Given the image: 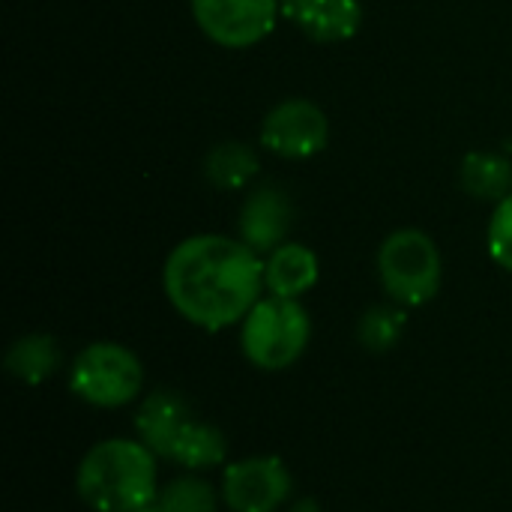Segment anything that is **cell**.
Wrapping results in <instances>:
<instances>
[{"mask_svg": "<svg viewBox=\"0 0 512 512\" xmlns=\"http://www.w3.org/2000/svg\"><path fill=\"white\" fill-rule=\"evenodd\" d=\"M294 225V204L288 198V192L276 183H264L258 186L240 210L237 228H240V240L261 252H273L285 243L288 231Z\"/></svg>", "mask_w": 512, "mask_h": 512, "instance_id": "9c48e42d", "label": "cell"}, {"mask_svg": "<svg viewBox=\"0 0 512 512\" xmlns=\"http://www.w3.org/2000/svg\"><path fill=\"white\" fill-rule=\"evenodd\" d=\"M228 456V438L222 435V429L210 426V423H201V420H189L183 426V432L177 435L168 459L189 468V471H207V468H216L222 465Z\"/></svg>", "mask_w": 512, "mask_h": 512, "instance_id": "5bb4252c", "label": "cell"}, {"mask_svg": "<svg viewBox=\"0 0 512 512\" xmlns=\"http://www.w3.org/2000/svg\"><path fill=\"white\" fill-rule=\"evenodd\" d=\"M69 390L93 408H123L144 390V366L135 351L117 342L87 345L69 369Z\"/></svg>", "mask_w": 512, "mask_h": 512, "instance_id": "5b68a950", "label": "cell"}, {"mask_svg": "<svg viewBox=\"0 0 512 512\" xmlns=\"http://www.w3.org/2000/svg\"><path fill=\"white\" fill-rule=\"evenodd\" d=\"M288 495L291 474L276 456H249L222 474V501L231 512H276Z\"/></svg>", "mask_w": 512, "mask_h": 512, "instance_id": "52a82bcc", "label": "cell"}, {"mask_svg": "<svg viewBox=\"0 0 512 512\" xmlns=\"http://www.w3.org/2000/svg\"><path fill=\"white\" fill-rule=\"evenodd\" d=\"M135 512H168L159 501H153V504H147V507H141V510H135Z\"/></svg>", "mask_w": 512, "mask_h": 512, "instance_id": "44dd1931", "label": "cell"}, {"mask_svg": "<svg viewBox=\"0 0 512 512\" xmlns=\"http://www.w3.org/2000/svg\"><path fill=\"white\" fill-rule=\"evenodd\" d=\"M405 306H372L360 324H357V339L366 351L372 354H387L399 345L402 333H405Z\"/></svg>", "mask_w": 512, "mask_h": 512, "instance_id": "e0dca14e", "label": "cell"}, {"mask_svg": "<svg viewBox=\"0 0 512 512\" xmlns=\"http://www.w3.org/2000/svg\"><path fill=\"white\" fill-rule=\"evenodd\" d=\"M258 174V153L243 141H225L213 147L204 159V177L210 186L234 192L243 189Z\"/></svg>", "mask_w": 512, "mask_h": 512, "instance_id": "9a60e30c", "label": "cell"}, {"mask_svg": "<svg viewBox=\"0 0 512 512\" xmlns=\"http://www.w3.org/2000/svg\"><path fill=\"white\" fill-rule=\"evenodd\" d=\"M282 12L279 0H192L198 27L225 48H249L261 42Z\"/></svg>", "mask_w": 512, "mask_h": 512, "instance_id": "8992f818", "label": "cell"}, {"mask_svg": "<svg viewBox=\"0 0 512 512\" xmlns=\"http://www.w3.org/2000/svg\"><path fill=\"white\" fill-rule=\"evenodd\" d=\"M282 15L315 42H342L360 30V0H279Z\"/></svg>", "mask_w": 512, "mask_h": 512, "instance_id": "30bf717a", "label": "cell"}, {"mask_svg": "<svg viewBox=\"0 0 512 512\" xmlns=\"http://www.w3.org/2000/svg\"><path fill=\"white\" fill-rule=\"evenodd\" d=\"M81 501L96 512H135L159 498L156 453L129 438L93 444L75 474Z\"/></svg>", "mask_w": 512, "mask_h": 512, "instance_id": "7a4b0ae2", "label": "cell"}, {"mask_svg": "<svg viewBox=\"0 0 512 512\" xmlns=\"http://www.w3.org/2000/svg\"><path fill=\"white\" fill-rule=\"evenodd\" d=\"M189 420H192V408L177 390H156L141 402L135 414V432L141 444H147L156 456L168 459L177 435Z\"/></svg>", "mask_w": 512, "mask_h": 512, "instance_id": "8fae6325", "label": "cell"}, {"mask_svg": "<svg viewBox=\"0 0 512 512\" xmlns=\"http://www.w3.org/2000/svg\"><path fill=\"white\" fill-rule=\"evenodd\" d=\"M462 186L480 201H504L512 192V165L498 153H468L462 162Z\"/></svg>", "mask_w": 512, "mask_h": 512, "instance_id": "2e32d148", "label": "cell"}, {"mask_svg": "<svg viewBox=\"0 0 512 512\" xmlns=\"http://www.w3.org/2000/svg\"><path fill=\"white\" fill-rule=\"evenodd\" d=\"M318 282V255L303 243H282L264 261V288L273 297L300 300Z\"/></svg>", "mask_w": 512, "mask_h": 512, "instance_id": "7c38bea8", "label": "cell"}, {"mask_svg": "<svg viewBox=\"0 0 512 512\" xmlns=\"http://www.w3.org/2000/svg\"><path fill=\"white\" fill-rule=\"evenodd\" d=\"M168 512H216V489L201 477H177L156 498Z\"/></svg>", "mask_w": 512, "mask_h": 512, "instance_id": "ac0fdd59", "label": "cell"}, {"mask_svg": "<svg viewBox=\"0 0 512 512\" xmlns=\"http://www.w3.org/2000/svg\"><path fill=\"white\" fill-rule=\"evenodd\" d=\"M162 285L189 324L216 333L243 321L261 300L264 261L243 240L195 234L168 255Z\"/></svg>", "mask_w": 512, "mask_h": 512, "instance_id": "6da1fadb", "label": "cell"}, {"mask_svg": "<svg viewBox=\"0 0 512 512\" xmlns=\"http://www.w3.org/2000/svg\"><path fill=\"white\" fill-rule=\"evenodd\" d=\"M489 252L495 264L512 273V192L504 201H498L495 216L489 222Z\"/></svg>", "mask_w": 512, "mask_h": 512, "instance_id": "d6986e66", "label": "cell"}, {"mask_svg": "<svg viewBox=\"0 0 512 512\" xmlns=\"http://www.w3.org/2000/svg\"><path fill=\"white\" fill-rule=\"evenodd\" d=\"M60 363H63L60 345L45 333H30V336L15 339L3 357L6 372L27 387L45 384L48 378H54Z\"/></svg>", "mask_w": 512, "mask_h": 512, "instance_id": "4fadbf2b", "label": "cell"}, {"mask_svg": "<svg viewBox=\"0 0 512 512\" xmlns=\"http://www.w3.org/2000/svg\"><path fill=\"white\" fill-rule=\"evenodd\" d=\"M312 336L309 312L300 300L261 297L240 327L243 357L261 372H282L294 366Z\"/></svg>", "mask_w": 512, "mask_h": 512, "instance_id": "3957f363", "label": "cell"}, {"mask_svg": "<svg viewBox=\"0 0 512 512\" xmlns=\"http://www.w3.org/2000/svg\"><path fill=\"white\" fill-rule=\"evenodd\" d=\"M330 123L318 105L309 99L279 102L261 126V144L285 159H309L327 147Z\"/></svg>", "mask_w": 512, "mask_h": 512, "instance_id": "ba28073f", "label": "cell"}, {"mask_svg": "<svg viewBox=\"0 0 512 512\" xmlns=\"http://www.w3.org/2000/svg\"><path fill=\"white\" fill-rule=\"evenodd\" d=\"M441 252L420 228L393 231L378 249V276L396 306H423L441 288Z\"/></svg>", "mask_w": 512, "mask_h": 512, "instance_id": "277c9868", "label": "cell"}, {"mask_svg": "<svg viewBox=\"0 0 512 512\" xmlns=\"http://www.w3.org/2000/svg\"><path fill=\"white\" fill-rule=\"evenodd\" d=\"M288 512H324V510H321V504H318V501H312V498H300L297 504H291V510Z\"/></svg>", "mask_w": 512, "mask_h": 512, "instance_id": "ffe728a7", "label": "cell"}]
</instances>
